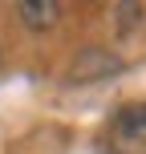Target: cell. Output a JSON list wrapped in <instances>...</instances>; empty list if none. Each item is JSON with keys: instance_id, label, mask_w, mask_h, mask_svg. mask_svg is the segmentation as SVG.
Returning a JSON list of instances; mask_svg holds the SVG:
<instances>
[{"instance_id": "cell-1", "label": "cell", "mask_w": 146, "mask_h": 154, "mask_svg": "<svg viewBox=\"0 0 146 154\" xmlns=\"http://www.w3.org/2000/svg\"><path fill=\"white\" fill-rule=\"evenodd\" d=\"M110 150L114 154H146V101L122 106L110 118Z\"/></svg>"}, {"instance_id": "cell-2", "label": "cell", "mask_w": 146, "mask_h": 154, "mask_svg": "<svg viewBox=\"0 0 146 154\" xmlns=\"http://www.w3.org/2000/svg\"><path fill=\"white\" fill-rule=\"evenodd\" d=\"M20 20L29 29H49L57 20V4H20Z\"/></svg>"}]
</instances>
